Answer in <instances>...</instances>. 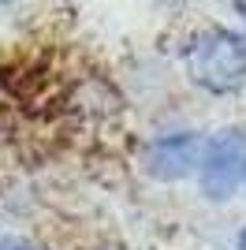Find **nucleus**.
Masks as SVG:
<instances>
[{
  "mask_svg": "<svg viewBox=\"0 0 246 250\" xmlns=\"http://www.w3.org/2000/svg\"><path fill=\"white\" fill-rule=\"evenodd\" d=\"M186 71L209 94H231L246 83V38L235 30L198 34L186 49Z\"/></svg>",
  "mask_w": 246,
  "mask_h": 250,
  "instance_id": "nucleus-1",
  "label": "nucleus"
},
{
  "mask_svg": "<svg viewBox=\"0 0 246 250\" xmlns=\"http://www.w3.org/2000/svg\"><path fill=\"white\" fill-rule=\"evenodd\" d=\"M202 168V190L209 198H227L235 194L246 179V135L243 131H220L202 146L198 157Z\"/></svg>",
  "mask_w": 246,
  "mask_h": 250,
  "instance_id": "nucleus-2",
  "label": "nucleus"
},
{
  "mask_svg": "<svg viewBox=\"0 0 246 250\" xmlns=\"http://www.w3.org/2000/svg\"><path fill=\"white\" fill-rule=\"evenodd\" d=\"M198 157H202V142L194 135H168L153 146L149 168L161 179H183L186 172L198 168Z\"/></svg>",
  "mask_w": 246,
  "mask_h": 250,
  "instance_id": "nucleus-3",
  "label": "nucleus"
},
{
  "mask_svg": "<svg viewBox=\"0 0 246 250\" xmlns=\"http://www.w3.org/2000/svg\"><path fill=\"white\" fill-rule=\"evenodd\" d=\"M0 250H38V247H30V243H19V239H4V243H0Z\"/></svg>",
  "mask_w": 246,
  "mask_h": 250,
  "instance_id": "nucleus-4",
  "label": "nucleus"
},
{
  "mask_svg": "<svg viewBox=\"0 0 246 250\" xmlns=\"http://www.w3.org/2000/svg\"><path fill=\"white\" fill-rule=\"evenodd\" d=\"M235 8H239V15L246 19V0H235Z\"/></svg>",
  "mask_w": 246,
  "mask_h": 250,
  "instance_id": "nucleus-5",
  "label": "nucleus"
},
{
  "mask_svg": "<svg viewBox=\"0 0 246 250\" xmlns=\"http://www.w3.org/2000/svg\"><path fill=\"white\" fill-rule=\"evenodd\" d=\"M239 250H246V228H243V235H239Z\"/></svg>",
  "mask_w": 246,
  "mask_h": 250,
  "instance_id": "nucleus-6",
  "label": "nucleus"
},
{
  "mask_svg": "<svg viewBox=\"0 0 246 250\" xmlns=\"http://www.w3.org/2000/svg\"><path fill=\"white\" fill-rule=\"evenodd\" d=\"M0 4H8V0H0Z\"/></svg>",
  "mask_w": 246,
  "mask_h": 250,
  "instance_id": "nucleus-7",
  "label": "nucleus"
}]
</instances>
